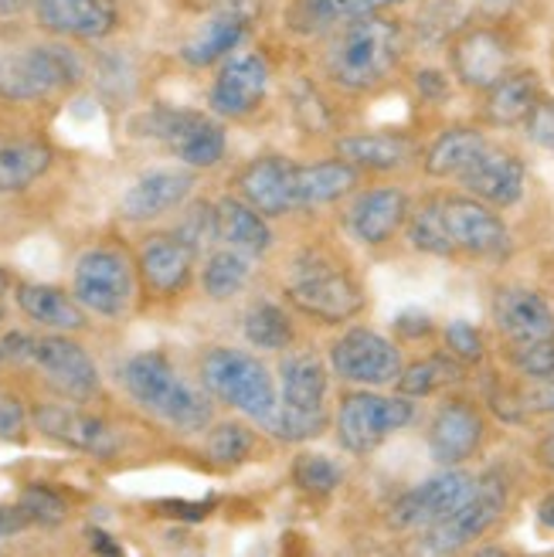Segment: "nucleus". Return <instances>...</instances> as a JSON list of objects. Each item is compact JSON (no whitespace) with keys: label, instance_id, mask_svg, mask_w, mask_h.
Segmentation results:
<instances>
[{"label":"nucleus","instance_id":"1","mask_svg":"<svg viewBox=\"0 0 554 557\" xmlns=\"http://www.w3.org/2000/svg\"><path fill=\"white\" fill-rule=\"evenodd\" d=\"M123 387L130 398L157 414L160 422H168L177 432H201L211 425V401L205 392H198L190 381L177 374L160 350L133 354L120 368Z\"/></svg>","mask_w":554,"mask_h":557},{"label":"nucleus","instance_id":"2","mask_svg":"<svg viewBox=\"0 0 554 557\" xmlns=\"http://www.w3.org/2000/svg\"><path fill=\"white\" fill-rule=\"evenodd\" d=\"M402 59V32L378 14L350 21L327 51V72L341 89L368 92L395 72Z\"/></svg>","mask_w":554,"mask_h":557},{"label":"nucleus","instance_id":"3","mask_svg":"<svg viewBox=\"0 0 554 557\" xmlns=\"http://www.w3.org/2000/svg\"><path fill=\"white\" fill-rule=\"evenodd\" d=\"M201 384L214 401L248 414L259 425H266L280 405L272 374L262 360L235 347H211L201 357Z\"/></svg>","mask_w":554,"mask_h":557},{"label":"nucleus","instance_id":"4","mask_svg":"<svg viewBox=\"0 0 554 557\" xmlns=\"http://www.w3.org/2000/svg\"><path fill=\"white\" fill-rule=\"evenodd\" d=\"M82 78V62L69 48L32 45L24 51L0 54V96L11 102H35Z\"/></svg>","mask_w":554,"mask_h":557},{"label":"nucleus","instance_id":"5","mask_svg":"<svg viewBox=\"0 0 554 557\" xmlns=\"http://www.w3.org/2000/svg\"><path fill=\"white\" fill-rule=\"evenodd\" d=\"M504 507H507V483L501 476L480 480L477 490L469 493L450 517H442L439 523L426 527V537L419 541V550H426V554L463 550L466 544L483 537L490 527L501 520Z\"/></svg>","mask_w":554,"mask_h":557},{"label":"nucleus","instance_id":"6","mask_svg":"<svg viewBox=\"0 0 554 557\" xmlns=\"http://www.w3.org/2000/svg\"><path fill=\"white\" fill-rule=\"evenodd\" d=\"M411 418H415V405L408 401V395L387 398V395L357 392L347 395L337 411V438L350 456H368L387 435L411 425Z\"/></svg>","mask_w":554,"mask_h":557},{"label":"nucleus","instance_id":"7","mask_svg":"<svg viewBox=\"0 0 554 557\" xmlns=\"http://www.w3.org/2000/svg\"><path fill=\"white\" fill-rule=\"evenodd\" d=\"M72 293L89 313L116 320L130 310L133 299V269L116 248H89L75 262Z\"/></svg>","mask_w":554,"mask_h":557},{"label":"nucleus","instance_id":"8","mask_svg":"<svg viewBox=\"0 0 554 557\" xmlns=\"http://www.w3.org/2000/svg\"><path fill=\"white\" fill-rule=\"evenodd\" d=\"M144 126L147 136H157L184 166H194V171L214 166L229 147V136L221 129V123L201 113H190V109H157V113L144 120Z\"/></svg>","mask_w":554,"mask_h":557},{"label":"nucleus","instance_id":"9","mask_svg":"<svg viewBox=\"0 0 554 557\" xmlns=\"http://www.w3.org/2000/svg\"><path fill=\"white\" fill-rule=\"evenodd\" d=\"M286 296L299 313L323 323H344L365 310L361 286L347 272L330 265H317V269L299 265V272L286 283Z\"/></svg>","mask_w":554,"mask_h":557},{"label":"nucleus","instance_id":"10","mask_svg":"<svg viewBox=\"0 0 554 557\" xmlns=\"http://www.w3.org/2000/svg\"><path fill=\"white\" fill-rule=\"evenodd\" d=\"M477 490V480L463 469H442L435 476L422 480L419 486L405 490L392 504V527L398 531H426V527L450 517L463 499Z\"/></svg>","mask_w":554,"mask_h":557},{"label":"nucleus","instance_id":"11","mask_svg":"<svg viewBox=\"0 0 554 557\" xmlns=\"http://www.w3.org/2000/svg\"><path fill=\"white\" fill-rule=\"evenodd\" d=\"M330 368L350 384L384 387L398 381L402 354L398 347L374 330H347L344 337L330 347Z\"/></svg>","mask_w":554,"mask_h":557},{"label":"nucleus","instance_id":"12","mask_svg":"<svg viewBox=\"0 0 554 557\" xmlns=\"http://www.w3.org/2000/svg\"><path fill=\"white\" fill-rule=\"evenodd\" d=\"M32 422H35V429L45 438L65 445V449L86 453V456H96V459H113L120 453L116 432L109 429L99 414H89V411H82V408H72V405H38L32 411Z\"/></svg>","mask_w":554,"mask_h":557},{"label":"nucleus","instance_id":"13","mask_svg":"<svg viewBox=\"0 0 554 557\" xmlns=\"http://www.w3.org/2000/svg\"><path fill=\"white\" fill-rule=\"evenodd\" d=\"M35 364L48 377L51 387H59L65 398L86 401L99 392V368L96 360L69 341L65 333H48V337L35 341Z\"/></svg>","mask_w":554,"mask_h":557},{"label":"nucleus","instance_id":"14","mask_svg":"<svg viewBox=\"0 0 554 557\" xmlns=\"http://www.w3.org/2000/svg\"><path fill=\"white\" fill-rule=\"evenodd\" d=\"M194 190V174L181 171V166H157V171H147L136 177L126 194L120 198V214L126 221H153L177 211Z\"/></svg>","mask_w":554,"mask_h":557},{"label":"nucleus","instance_id":"15","mask_svg":"<svg viewBox=\"0 0 554 557\" xmlns=\"http://www.w3.org/2000/svg\"><path fill=\"white\" fill-rule=\"evenodd\" d=\"M266 89H269V65L259 54H235V59H229L225 69L214 75L208 102L218 116L242 120L262 106Z\"/></svg>","mask_w":554,"mask_h":557},{"label":"nucleus","instance_id":"16","mask_svg":"<svg viewBox=\"0 0 554 557\" xmlns=\"http://www.w3.org/2000/svg\"><path fill=\"white\" fill-rule=\"evenodd\" d=\"M442 211H446V228H450L456 252L493 259V256H504L510 248L507 225L483 201L450 198V201H442Z\"/></svg>","mask_w":554,"mask_h":557},{"label":"nucleus","instance_id":"17","mask_svg":"<svg viewBox=\"0 0 554 557\" xmlns=\"http://www.w3.org/2000/svg\"><path fill=\"white\" fill-rule=\"evenodd\" d=\"M38 24L62 38L99 41L120 24L116 0H35Z\"/></svg>","mask_w":554,"mask_h":557},{"label":"nucleus","instance_id":"18","mask_svg":"<svg viewBox=\"0 0 554 557\" xmlns=\"http://www.w3.org/2000/svg\"><path fill=\"white\" fill-rule=\"evenodd\" d=\"M459 181L477 201L496 205V208H510V205H517L524 198V181H528V171H524V163L514 153L487 147L459 174Z\"/></svg>","mask_w":554,"mask_h":557},{"label":"nucleus","instance_id":"19","mask_svg":"<svg viewBox=\"0 0 554 557\" xmlns=\"http://www.w3.org/2000/svg\"><path fill=\"white\" fill-rule=\"evenodd\" d=\"M483 414L469 401L442 405L429 425V453L442 466H459L480 449Z\"/></svg>","mask_w":554,"mask_h":557},{"label":"nucleus","instance_id":"20","mask_svg":"<svg viewBox=\"0 0 554 557\" xmlns=\"http://www.w3.org/2000/svg\"><path fill=\"white\" fill-rule=\"evenodd\" d=\"M493 320H496V330H501L510 344L554 337V310L541 293L528 286H507L496 293Z\"/></svg>","mask_w":554,"mask_h":557},{"label":"nucleus","instance_id":"21","mask_svg":"<svg viewBox=\"0 0 554 557\" xmlns=\"http://www.w3.org/2000/svg\"><path fill=\"white\" fill-rule=\"evenodd\" d=\"M408 194L398 187L365 190L347 211V228L361 245H384L408 221Z\"/></svg>","mask_w":554,"mask_h":557},{"label":"nucleus","instance_id":"22","mask_svg":"<svg viewBox=\"0 0 554 557\" xmlns=\"http://www.w3.org/2000/svg\"><path fill=\"white\" fill-rule=\"evenodd\" d=\"M453 69H456L463 86H469V89H490V86H496V82H501L510 72L507 41L496 32L477 27V32L463 35L453 45Z\"/></svg>","mask_w":554,"mask_h":557},{"label":"nucleus","instance_id":"23","mask_svg":"<svg viewBox=\"0 0 554 557\" xmlns=\"http://www.w3.org/2000/svg\"><path fill=\"white\" fill-rule=\"evenodd\" d=\"M194 256L198 252H194V248L174 232L147 238L140 248V275H144L147 289H153L157 296L181 293L190 278Z\"/></svg>","mask_w":554,"mask_h":557},{"label":"nucleus","instance_id":"24","mask_svg":"<svg viewBox=\"0 0 554 557\" xmlns=\"http://www.w3.org/2000/svg\"><path fill=\"white\" fill-rule=\"evenodd\" d=\"M290 166L283 157H259L238 174L242 198L266 218H280L296 211L290 194Z\"/></svg>","mask_w":554,"mask_h":557},{"label":"nucleus","instance_id":"25","mask_svg":"<svg viewBox=\"0 0 554 557\" xmlns=\"http://www.w3.org/2000/svg\"><path fill=\"white\" fill-rule=\"evenodd\" d=\"M327 368L317 354L296 350L280 364V408L293 411H327Z\"/></svg>","mask_w":554,"mask_h":557},{"label":"nucleus","instance_id":"26","mask_svg":"<svg viewBox=\"0 0 554 557\" xmlns=\"http://www.w3.org/2000/svg\"><path fill=\"white\" fill-rule=\"evenodd\" d=\"M357 184V171L347 160H320V163H293L290 166V194L293 208H313L344 198Z\"/></svg>","mask_w":554,"mask_h":557},{"label":"nucleus","instance_id":"27","mask_svg":"<svg viewBox=\"0 0 554 557\" xmlns=\"http://www.w3.org/2000/svg\"><path fill=\"white\" fill-rule=\"evenodd\" d=\"M17 306L27 320H35L38 326L54 333H72L86 326V306L59 286L24 283L17 286Z\"/></svg>","mask_w":554,"mask_h":557},{"label":"nucleus","instance_id":"28","mask_svg":"<svg viewBox=\"0 0 554 557\" xmlns=\"http://www.w3.org/2000/svg\"><path fill=\"white\" fill-rule=\"evenodd\" d=\"M214 211H218V242L238 248L245 256L269 252L272 232L266 225V214H259L248 201H235V198H221Z\"/></svg>","mask_w":554,"mask_h":557},{"label":"nucleus","instance_id":"29","mask_svg":"<svg viewBox=\"0 0 554 557\" xmlns=\"http://www.w3.org/2000/svg\"><path fill=\"white\" fill-rule=\"evenodd\" d=\"M337 153L350 166H365V171H398L411 160L415 147L411 139L395 133H357L341 139Z\"/></svg>","mask_w":554,"mask_h":557},{"label":"nucleus","instance_id":"30","mask_svg":"<svg viewBox=\"0 0 554 557\" xmlns=\"http://www.w3.org/2000/svg\"><path fill=\"white\" fill-rule=\"evenodd\" d=\"M245 27H248V21L242 11H221L181 48V59L194 69L214 65L218 59H225L229 51H235L242 45Z\"/></svg>","mask_w":554,"mask_h":557},{"label":"nucleus","instance_id":"31","mask_svg":"<svg viewBox=\"0 0 554 557\" xmlns=\"http://www.w3.org/2000/svg\"><path fill=\"white\" fill-rule=\"evenodd\" d=\"M538 99L541 86L534 72H507L496 86L487 89V120L493 126H517L528 120Z\"/></svg>","mask_w":554,"mask_h":557},{"label":"nucleus","instance_id":"32","mask_svg":"<svg viewBox=\"0 0 554 557\" xmlns=\"http://www.w3.org/2000/svg\"><path fill=\"white\" fill-rule=\"evenodd\" d=\"M51 166V147L38 139H11L0 144V194L27 190Z\"/></svg>","mask_w":554,"mask_h":557},{"label":"nucleus","instance_id":"33","mask_svg":"<svg viewBox=\"0 0 554 557\" xmlns=\"http://www.w3.org/2000/svg\"><path fill=\"white\" fill-rule=\"evenodd\" d=\"M487 136L480 129H446L426 153V174L432 177H459L469 163H473L487 150Z\"/></svg>","mask_w":554,"mask_h":557},{"label":"nucleus","instance_id":"34","mask_svg":"<svg viewBox=\"0 0 554 557\" xmlns=\"http://www.w3.org/2000/svg\"><path fill=\"white\" fill-rule=\"evenodd\" d=\"M463 377V360L456 357H426V360H415V364L402 368L398 374V392L408 398H426L435 395L442 387H450Z\"/></svg>","mask_w":554,"mask_h":557},{"label":"nucleus","instance_id":"35","mask_svg":"<svg viewBox=\"0 0 554 557\" xmlns=\"http://www.w3.org/2000/svg\"><path fill=\"white\" fill-rule=\"evenodd\" d=\"M242 330H245V341L259 350H286L293 344V323L283 306H275V302H256L253 310L245 313Z\"/></svg>","mask_w":554,"mask_h":557},{"label":"nucleus","instance_id":"36","mask_svg":"<svg viewBox=\"0 0 554 557\" xmlns=\"http://www.w3.org/2000/svg\"><path fill=\"white\" fill-rule=\"evenodd\" d=\"M253 275V262H248L245 252L238 248H221L214 252L201 272V286L211 299H232L235 293H242V286Z\"/></svg>","mask_w":554,"mask_h":557},{"label":"nucleus","instance_id":"37","mask_svg":"<svg viewBox=\"0 0 554 557\" xmlns=\"http://www.w3.org/2000/svg\"><path fill=\"white\" fill-rule=\"evenodd\" d=\"M408 242L426 256H453L456 245L446 228V211L442 201H429L419 211L408 214Z\"/></svg>","mask_w":554,"mask_h":557},{"label":"nucleus","instance_id":"38","mask_svg":"<svg viewBox=\"0 0 554 557\" xmlns=\"http://www.w3.org/2000/svg\"><path fill=\"white\" fill-rule=\"evenodd\" d=\"M293 483L313 496H327L344 483V469L323 453H303L293 462Z\"/></svg>","mask_w":554,"mask_h":557},{"label":"nucleus","instance_id":"39","mask_svg":"<svg viewBox=\"0 0 554 557\" xmlns=\"http://www.w3.org/2000/svg\"><path fill=\"white\" fill-rule=\"evenodd\" d=\"M253 432L238 422H221L208 432V459L218 466H238L253 456Z\"/></svg>","mask_w":554,"mask_h":557},{"label":"nucleus","instance_id":"40","mask_svg":"<svg viewBox=\"0 0 554 557\" xmlns=\"http://www.w3.org/2000/svg\"><path fill=\"white\" fill-rule=\"evenodd\" d=\"M262 429H269L275 438H283V442H310V438L323 435L327 411H293V408L275 405L272 418Z\"/></svg>","mask_w":554,"mask_h":557},{"label":"nucleus","instance_id":"41","mask_svg":"<svg viewBox=\"0 0 554 557\" xmlns=\"http://www.w3.org/2000/svg\"><path fill=\"white\" fill-rule=\"evenodd\" d=\"M27 517V523H41V527H59L69 517L65 499L48 490V486H27L21 493V504H17Z\"/></svg>","mask_w":554,"mask_h":557},{"label":"nucleus","instance_id":"42","mask_svg":"<svg viewBox=\"0 0 554 557\" xmlns=\"http://www.w3.org/2000/svg\"><path fill=\"white\" fill-rule=\"evenodd\" d=\"M510 364L528 377H554V337L528 341V344H514Z\"/></svg>","mask_w":554,"mask_h":557},{"label":"nucleus","instance_id":"43","mask_svg":"<svg viewBox=\"0 0 554 557\" xmlns=\"http://www.w3.org/2000/svg\"><path fill=\"white\" fill-rule=\"evenodd\" d=\"M174 235H181L194 252H201L205 245L218 242V211L214 205H194L184 221L174 228Z\"/></svg>","mask_w":554,"mask_h":557},{"label":"nucleus","instance_id":"44","mask_svg":"<svg viewBox=\"0 0 554 557\" xmlns=\"http://www.w3.org/2000/svg\"><path fill=\"white\" fill-rule=\"evenodd\" d=\"M446 347L456 360H463V364H473V360L483 357V337H480V330L473 323H466V320H453L446 326Z\"/></svg>","mask_w":554,"mask_h":557},{"label":"nucleus","instance_id":"45","mask_svg":"<svg viewBox=\"0 0 554 557\" xmlns=\"http://www.w3.org/2000/svg\"><path fill=\"white\" fill-rule=\"evenodd\" d=\"M524 126H528L531 144L554 150V99H538L528 120H524Z\"/></svg>","mask_w":554,"mask_h":557},{"label":"nucleus","instance_id":"46","mask_svg":"<svg viewBox=\"0 0 554 557\" xmlns=\"http://www.w3.org/2000/svg\"><path fill=\"white\" fill-rule=\"evenodd\" d=\"M293 109H296V120H299L303 126H307L310 133H323L327 123H330L327 109H323V99H320L310 86H296V102H293Z\"/></svg>","mask_w":554,"mask_h":557},{"label":"nucleus","instance_id":"47","mask_svg":"<svg viewBox=\"0 0 554 557\" xmlns=\"http://www.w3.org/2000/svg\"><path fill=\"white\" fill-rule=\"evenodd\" d=\"M517 405L534 414H554V377H534Z\"/></svg>","mask_w":554,"mask_h":557},{"label":"nucleus","instance_id":"48","mask_svg":"<svg viewBox=\"0 0 554 557\" xmlns=\"http://www.w3.org/2000/svg\"><path fill=\"white\" fill-rule=\"evenodd\" d=\"M0 438L8 442L24 438V408L17 405V398L8 395H0Z\"/></svg>","mask_w":554,"mask_h":557},{"label":"nucleus","instance_id":"49","mask_svg":"<svg viewBox=\"0 0 554 557\" xmlns=\"http://www.w3.org/2000/svg\"><path fill=\"white\" fill-rule=\"evenodd\" d=\"M163 513H171V517H184V520H201L211 513L214 507V499H198V504H190V499H168V504H160Z\"/></svg>","mask_w":554,"mask_h":557},{"label":"nucleus","instance_id":"50","mask_svg":"<svg viewBox=\"0 0 554 557\" xmlns=\"http://www.w3.org/2000/svg\"><path fill=\"white\" fill-rule=\"evenodd\" d=\"M415 86H419V92L426 99H446V92H450L446 75L435 72V69H422L419 75H415Z\"/></svg>","mask_w":554,"mask_h":557},{"label":"nucleus","instance_id":"51","mask_svg":"<svg viewBox=\"0 0 554 557\" xmlns=\"http://www.w3.org/2000/svg\"><path fill=\"white\" fill-rule=\"evenodd\" d=\"M395 326L405 333V337H422V333L432 330V320H429V313H422V310H405V313L395 317Z\"/></svg>","mask_w":554,"mask_h":557},{"label":"nucleus","instance_id":"52","mask_svg":"<svg viewBox=\"0 0 554 557\" xmlns=\"http://www.w3.org/2000/svg\"><path fill=\"white\" fill-rule=\"evenodd\" d=\"M4 354L14 360H35V337H27V333H8Z\"/></svg>","mask_w":554,"mask_h":557},{"label":"nucleus","instance_id":"53","mask_svg":"<svg viewBox=\"0 0 554 557\" xmlns=\"http://www.w3.org/2000/svg\"><path fill=\"white\" fill-rule=\"evenodd\" d=\"M24 523H27V517L21 507H0V537H11Z\"/></svg>","mask_w":554,"mask_h":557},{"label":"nucleus","instance_id":"54","mask_svg":"<svg viewBox=\"0 0 554 557\" xmlns=\"http://www.w3.org/2000/svg\"><path fill=\"white\" fill-rule=\"evenodd\" d=\"M89 544H93V550H102V554H123V547L113 537H109L106 531H96V527L89 531Z\"/></svg>","mask_w":554,"mask_h":557},{"label":"nucleus","instance_id":"55","mask_svg":"<svg viewBox=\"0 0 554 557\" xmlns=\"http://www.w3.org/2000/svg\"><path fill=\"white\" fill-rule=\"evenodd\" d=\"M538 459H541V466L554 476V429L538 442Z\"/></svg>","mask_w":554,"mask_h":557},{"label":"nucleus","instance_id":"56","mask_svg":"<svg viewBox=\"0 0 554 557\" xmlns=\"http://www.w3.org/2000/svg\"><path fill=\"white\" fill-rule=\"evenodd\" d=\"M538 520L547 527V531H554V493H547L538 504Z\"/></svg>","mask_w":554,"mask_h":557},{"label":"nucleus","instance_id":"57","mask_svg":"<svg viewBox=\"0 0 554 557\" xmlns=\"http://www.w3.org/2000/svg\"><path fill=\"white\" fill-rule=\"evenodd\" d=\"M27 8V0H0V17H11Z\"/></svg>","mask_w":554,"mask_h":557},{"label":"nucleus","instance_id":"58","mask_svg":"<svg viewBox=\"0 0 554 557\" xmlns=\"http://www.w3.org/2000/svg\"><path fill=\"white\" fill-rule=\"evenodd\" d=\"M11 289V275L4 272V269H0V299H4V293Z\"/></svg>","mask_w":554,"mask_h":557},{"label":"nucleus","instance_id":"59","mask_svg":"<svg viewBox=\"0 0 554 557\" xmlns=\"http://www.w3.org/2000/svg\"><path fill=\"white\" fill-rule=\"evenodd\" d=\"M4 357H8V354H4V344H0V360H4Z\"/></svg>","mask_w":554,"mask_h":557},{"label":"nucleus","instance_id":"60","mask_svg":"<svg viewBox=\"0 0 554 557\" xmlns=\"http://www.w3.org/2000/svg\"><path fill=\"white\" fill-rule=\"evenodd\" d=\"M0 320H4V302H0Z\"/></svg>","mask_w":554,"mask_h":557}]
</instances>
